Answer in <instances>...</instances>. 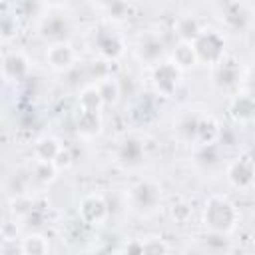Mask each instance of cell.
Here are the masks:
<instances>
[{
    "label": "cell",
    "mask_w": 255,
    "mask_h": 255,
    "mask_svg": "<svg viewBox=\"0 0 255 255\" xmlns=\"http://www.w3.org/2000/svg\"><path fill=\"white\" fill-rule=\"evenodd\" d=\"M219 122L213 114L203 112V110H181L173 118V135L179 143L185 145H201V143H213L219 131Z\"/></svg>",
    "instance_id": "cell-1"
},
{
    "label": "cell",
    "mask_w": 255,
    "mask_h": 255,
    "mask_svg": "<svg viewBox=\"0 0 255 255\" xmlns=\"http://www.w3.org/2000/svg\"><path fill=\"white\" fill-rule=\"evenodd\" d=\"M203 231L231 235L239 223V209L235 201L225 193H211L205 197L199 213Z\"/></svg>",
    "instance_id": "cell-2"
},
{
    "label": "cell",
    "mask_w": 255,
    "mask_h": 255,
    "mask_svg": "<svg viewBox=\"0 0 255 255\" xmlns=\"http://www.w3.org/2000/svg\"><path fill=\"white\" fill-rule=\"evenodd\" d=\"M163 203V191L159 181L153 177H141L133 181L126 195V205L129 211H133L139 217H151L161 209Z\"/></svg>",
    "instance_id": "cell-3"
},
{
    "label": "cell",
    "mask_w": 255,
    "mask_h": 255,
    "mask_svg": "<svg viewBox=\"0 0 255 255\" xmlns=\"http://www.w3.org/2000/svg\"><path fill=\"white\" fill-rule=\"evenodd\" d=\"M36 32H38V36L48 46L50 44H58V42H72V36H74V20H72L70 14H66L64 10H60L58 6H48L46 12H40L38 14Z\"/></svg>",
    "instance_id": "cell-4"
},
{
    "label": "cell",
    "mask_w": 255,
    "mask_h": 255,
    "mask_svg": "<svg viewBox=\"0 0 255 255\" xmlns=\"http://www.w3.org/2000/svg\"><path fill=\"white\" fill-rule=\"evenodd\" d=\"M191 46H193L197 64L215 68L219 62L227 58V38L219 28L205 26Z\"/></svg>",
    "instance_id": "cell-5"
},
{
    "label": "cell",
    "mask_w": 255,
    "mask_h": 255,
    "mask_svg": "<svg viewBox=\"0 0 255 255\" xmlns=\"http://www.w3.org/2000/svg\"><path fill=\"white\" fill-rule=\"evenodd\" d=\"M92 48L100 62L110 64L120 60L126 54L128 42H126V36L114 24H104L92 32Z\"/></svg>",
    "instance_id": "cell-6"
},
{
    "label": "cell",
    "mask_w": 255,
    "mask_h": 255,
    "mask_svg": "<svg viewBox=\"0 0 255 255\" xmlns=\"http://www.w3.org/2000/svg\"><path fill=\"white\" fill-rule=\"evenodd\" d=\"M255 16V6L247 0H231L223 2L219 6V20L227 32H251L253 28V18Z\"/></svg>",
    "instance_id": "cell-7"
},
{
    "label": "cell",
    "mask_w": 255,
    "mask_h": 255,
    "mask_svg": "<svg viewBox=\"0 0 255 255\" xmlns=\"http://www.w3.org/2000/svg\"><path fill=\"white\" fill-rule=\"evenodd\" d=\"M225 179L227 183L241 193H247L253 189L255 183V165H253V157L249 153H239L237 157L229 159L223 167Z\"/></svg>",
    "instance_id": "cell-8"
},
{
    "label": "cell",
    "mask_w": 255,
    "mask_h": 255,
    "mask_svg": "<svg viewBox=\"0 0 255 255\" xmlns=\"http://www.w3.org/2000/svg\"><path fill=\"white\" fill-rule=\"evenodd\" d=\"M151 88L159 98H171L179 90L183 82V72L173 66L169 60H161L159 64L151 66Z\"/></svg>",
    "instance_id": "cell-9"
},
{
    "label": "cell",
    "mask_w": 255,
    "mask_h": 255,
    "mask_svg": "<svg viewBox=\"0 0 255 255\" xmlns=\"http://www.w3.org/2000/svg\"><path fill=\"white\" fill-rule=\"evenodd\" d=\"M78 217H80V223L84 225L102 227L112 217L108 207V197L98 191L86 193L78 203Z\"/></svg>",
    "instance_id": "cell-10"
},
{
    "label": "cell",
    "mask_w": 255,
    "mask_h": 255,
    "mask_svg": "<svg viewBox=\"0 0 255 255\" xmlns=\"http://www.w3.org/2000/svg\"><path fill=\"white\" fill-rule=\"evenodd\" d=\"M133 54L141 64L149 68L165 60V42L161 34L155 30H143L133 42Z\"/></svg>",
    "instance_id": "cell-11"
},
{
    "label": "cell",
    "mask_w": 255,
    "mask_h": 255,
    "mask_svg": "<svg viewBox=\"0 0 255 255\" xmlns=\"http://www.w3.org/2000/svg\"><path fill=\"white\" fill-rule=\"evenodd\" d=\"M32 74V62L26 52L22 50H8L0 58V76L4 82L10 84H20L28 80Z\"/></svg>",
    "instance_id": "cell-12"
},
{
    "label": "cell",
    "mask_w": 255,
    "mask_h": 255,
    "mask_svg": "<svg viewBox=\"0 0 255 255\" xmlns=\"http://www.w3.org/2000/svg\"><path fill=\"white\" fill-rule=\"evenodd\" d=\"M227 116L233 126L237 128H249L255 120V100L251 90H237L229 98L227 104Z\"/></svg>",
    "instance_id": "cell-13"
},
{
    "label": "cell",
    "mask_w": 255,
    "mask_h": 255,
    "mask_svg": "<svg viewBox=\"0 0 255 255\" xmlns=\"http://www.w3.org/2000/svg\"><path fill=\"white\" fill-rule=\"evenodd\" d=\"M44 60H46V64H48V68L52 72L66 74V72L76 68V64H78V50L74 48L72 42L50 44V46H46Z\"/></svg>",
    "instance_id": "cell-14"
},
{
    "label": "cell",
    "mask_w": 255,
    "mask_h": 255,
    "mask_svg": "<svg viewBox=\"0 0 255 255\" xmlns=\"http://www.w3.org/2000/svg\"><path fill=\"white\" fill-rule=\"evenodd\" d=\"M191 159H193V165L201 171V173H217V171H223L225 167V151L213 141V143H201V145H195L193 151H191Z\"/></svg>",
    "instance_id": "cell-15"
},
{
    "label": "cell",
    "mask_w": 255,
    "mask_h": 255,
    "mask_svg": "<svg viewBox=\"0 0 255 255\" xmlns=\"http://www.w3.org/2000/svg\"><path fill=\"white\" fill-rule=\"evenodd\" d=\"M116 163L124 169H137L145 161V143L139 137H124L114 151Z\"/></svg>",
    "instance_id": "cell-16"
},
{
    "label": "cell",
    "mask_w": 255,
    "mask_h": 255,
    "mask_svg": "<svg viewBox=\"0 0 255 255\" xmlns=\"http://www.w3.org/2000/svg\"><path fill=\"white\" fill-rule=\"evenodd\" d=\"M211 78H213V86L217 90H221V92L223 90L225 92H237V90H241L243 72H241V66L235 60L225 58L215 68H211Z\"/></svg>",
    "instance_id": "cell-17"
},
{
    "label": "cell",
    "mask_w": 255,
    "mask_h": 255,
    "mask_svg": "<svg viewBox=\"0 0 255 255\" xmlns=\"http://www.w3.org/2000/svg\"><path fill=\"white\" fill-rule=\"evenodd\" d=\"M203 28V22L195 14H179L171 24V32L179 44H193Z\"/></svg>",
    "instance_id": "cell-18"
},
{
    "label": "cell",
    "mask_w": 255,
    "mask_h": 255,
    "mask_svg": "<svg viewBox=\"0 0 255 255\" xmlns=\"http://www.w3.org/2000/svg\"><path fill=\"white\" fill-rule=\"evenodd\" d=\"M195 247L203 251L205 255H231L233 253V241L229 239V235L209 233V231H203L197 237Z\"/></svg>",
    "instance_id": "cell-19"
},
{
    "label": "cell",
    "mask_w": 255,
    "mask_h": 255,
    "mask_svg": "<svg viewBox=\"0 0 255 255\" xmlns=\"http://www.w3.org/2000/svg\"><path fill=\"white\" fill-rule=\"evenodd\" d=\"M28 177H30V183H32V189L34 187H50L56 177H58V169L54 163H48V161H34L32 159V165L28 169Z\"/></svg>",
    "instance_id": "cell-20"
},
{
    "label": "cell",
    "mask_w": 255,
    "mask_h": 255,
    "mask_svg": "<svg viewBox=\"0 0 255 255\" xmlns=\"http://www.w3.org/2000/svg\"><path fill=\"white\" fill-rule=\"evenodd\" d=\"M64 143L54 137V135H42L40 139H36L34 147H32V155H34V161H48V163H54V159L58 157V153L62 151Z\"/></svg>",
    "instance_id": "cell-21"
},
{
    "label": "cell",
    "mask_w": 255,
    "mask_h": 255,
    "mask_svg": "<svg viewBox=\"0 0 255 255\" xmlns=\"http://www.w3.org/2000/svg\"><path fill=\"white\" fill-rule=\"evenodd\" d=\"M104 120L102 114H88V112H78L76 114V131L84 139H92L102 131Z\"/></svg>",
    "instance_id": "cell-22"
},
{
    "label": "cell",
    "mask_w": 255,
    "mask_h": 255,
    "mask_svg": "<svg viewBox=\"0 0 255 255\" xmlns=\"http://www.w3.org/2000/svg\"><path fill=\"white\" fill-rule=\"evenodd\" d=\"M104 102L100 98V92L96 84H86L80 94H78V112H88V114H102Z\"/></svg>",
    "instance_id": "cell-23"
},
{
    "label": "cell",
    "mask_w": 255,
    "mask_h": 255,
    "mask_svg": "<svg viewBox=\"0 0 255 255\" xmlns=\"http://www.w3.org/2000/svg\"><path fill=\"white\" fill-rule=\"evenodd\" d=\"M24 255H50V239L42 231H28L20 239Z\"/></svg>",
    "instance_id": "cell-24"
},
{
    "label": "cell",
    "mask_w": 255,
    "mask_h": 255,
    "mask_svg": "<svg viewBox=\"0 0 255 255\" xmlns=\"http://www.w3.org/2000/svg\"><path fill=\"white\" fill-rule=\"evenodd\" d=\"M94 84H96V88H98V92H100V98H102V102H104V108L118 104V100H120V96H122V84H120L118 78H114L112 74H108L106 78H102V80H98V82H94Z\"/></svg>",
    "instance_id": "cell-25"
},
{
    "label": "cell",
    "mask_w": 255,
    "mask_h": 255,
    "mask_svg": "<svg viewBox=\"0 0 255 255\" xmlns=\"http://www.w3.org/2000/svg\"><path fill=\"white\" fill-rule=\"evenodd\" d=\"M169 62L173 66H177L181 72H187L191 68L197 66V58H195V52H193V46L191 44H175L171 54H169Z\"/></svg>",
    "instance_id": "cell-26"
},
{
    "label": "cell",
    "mask_w": 255,
    "mask_h": 255,
    "mask_svg": "<svg viewBox=\"0 0 255 255\" xmlns=\"http://www.w3.org/2000/svg\"><path fill=\"white\" fill-rule=\"evenodd\" d=\"M20 34V18L12 10H0V42L10 44Z\"/></svg>",
    "instance_id": "cell-27"
},
{
    "label": "cell",
    "mask_w": 255,
    "mask_h": 255,
    "mask_svg": "<svg viewBox=\"0 0 255 255\" xmlns=\"http://www.w3.org/2000/svg\"><path fill=\"white\" fill-rule=\"evenodd\" d=\"M98 8L104 12L108 20H112V24L128 20L133 12V4L129 2H108V4H98Z\"/></svg>",
    "instance_id": "cell-28"
},
{
    "label": "cell",
    "mask_w": 255,
    "mask_h": 255,
    "mask_svg": "<svg viewBox=\"0 0 255 255\" xmlns=\"http://www.w3.org/2000/svg\"><path fill=\"white\" fill-rule=\"evenodd\" d=\"M215 143H217L223 151H227L229 147H237V145L241 143V128H237V126H233V124L219 126Z\"/></svg>",
    "instance_id": "cell-29"
},
{
    "label": "cell",
    "mask_w": 255,
    "mask_h": 255,
    "mask_svg": "<svg viewBox=\"0 0 255 255\" xmlns=\"http://www.w3.org/2000/svg\"><path fill=\"white\" fill-rule=\"evenodd\" d=\"M141 241V255H169V243L161 235H145Z\"/></svg>",
    "instance_id": "cell-30"
},
{
    "label": "cell",
    "mask_w": 255,
    "mask_h": 255,
    "mask_svg": "<svg viewBox=\"0 0 255 255\" xmlns=\"http://www.w3.org/2000/svg\"><path fill=\"white\" fill-rule=\"evenodd\" d=\"M191 215H193V207H191V203H187V201H183V199L173 201V203L169 205V217H171V221L177 223V225H185V223L191 219Z\"/></svg>",
    "instance_id": "cell-31"
},
{
    "label": "cell",
    "mask_w": 255,
    "mask_h": 255,
    "mask_svg": "<svg viewBox=\"0 0 255 255\" xmlns=\"http://www.w3.org/2000/svg\"><path fill=\"white\" fill-rule=\"evenodd\" d=\"M72 161H74V155H72V151H70V147H62V151L58 153V157L54 159V165H56V169L58 171H62V169H68L70 165H72Z\"/></svg>",
    "instance_id": "cell-32"
},
{
    "label": "cell",
    "mask_w": 255,
    "mask_h": 255,
    "mask_svg": "<svg viewBox=\"0 0 255 255\" xmlns=\"http://www.w3.org/2000/svg\"><path fill=\"white\" fill-rule=\"evenodd\" d=\"M0 255H24L20 239H4V243L0 245Z\"/></svg>",
    "instance_id": "cell-33"
},
{
    "label": "cell",
    "mask_w": 255,
    "mask_h": 255,
    "mask_svg": "<svg viewBox=\"0 0 255 255\" xmlns=\"http://www.w3.org/2000/svg\"><path fill=\"white\" fill-rule=\"evenodd\" d=\"M118 255H141V241L139 239H131L128 241L122 251H118Z\"/></svg>",
    "instance_id": "cell-34"
},
{
    "label": "cell",
    "mask_w": 255,
    "mask_h": 255,
    "mask_svg": "<svg viewBox=\"0 0 255 255\" xmlns=\"http://www.w3.org/2000/svg\"><path fill=\"white\" fill-rule=\"evenodd\" d=\"M90 255H118V251L112 247H98V249L90 251Z\"/></svg>",
    "instance_id": "cell-35"
},
{
    "label": "cell",
    "mask_w": 255,
    "mask_h": 255,
    "mask_svg": "<svg viewBox=\"0 0 255 255\" xmlns=\"http://www.w3.org/2000/svg\"><path fill=\"white\" fill-rule=\"evenodd\" d=\"M183 255H205V253H203V251H199V249H197V247L193 245L191 249H187V251H183Z\"/></svg>",
    "instance_id": "cell-36"
},
{
    "label": "cell",
    "mask_w": 255,
    "mask_h": 255,
    "mask_svg": "<svg viewBox=\"0 0 255 255\" xmlns=\"http://www.w3.org/2000/svg\"><path fill=\"white\" fill-rule=\"evenodd\" d=\"M4 239H6V237H4V233H2V225H0V245L4 243Z\"/></svg>",
    "instance_id": "cell-37"
},
{
    "label": "cell",
    "mask_w": 255,
    "mask_h": 255,
    "mask_svg": "<svg viewBox=\"0 0 255 255\" xmlns=\"http://www.w3.org/2000/svg\"><path fill=\"white\" fill-rule=\"evenodd\" d=\"M0 118H2V110H0Z\"/></svg>",
    "instance_id": "cell-38"
}]
</instances>
